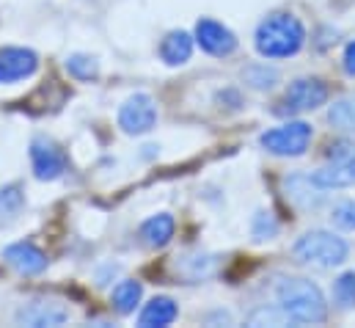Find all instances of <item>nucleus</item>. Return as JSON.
Returning <instances> with one entry per match:
<instances>
[{
  "label": "nucleus",
  "instance_id": "nucleus-1",
  "mask_svg": "<svg viewBox=\"0 0 355 328\" xmlns=\"http://www.w3.org/2000/svg\"><path fill=\"white\" fill-rule=\"evenodd\" d=\"M306 42V28L303 22L289 14V11H275L267 19L259 22L254 44L259 50V56L265 58H289L295 53H300Z\"/></svg>",
  "mask_w": 355,
  "mask_h": 328
},
{
  "label": "nucleus",
  "instance_id": "nucleus-2",
  "mask_svg": "<svg viewBox=\"0 0 355 328\" xmlns=\"http://www.w3.org/2000/svg\"><path fill=\"white\" fill-rule=\"evenodd\" d=\"M275 298L295 323H325L328 304L322 290L309 279H281Z\"/></svg>",
  "mask_w": 355,
  "mask_h": 328
},
{
  "label": "nucleus",
  "instance_id": "nucleus-3",
  "mask_svg": "<svg viewBox=\"0 0 355 328\" xmlns=\"http://www.w3.org/2000/svg\"><path fill=\"white\" fill-rule=\"evenodd\" d=\"M295 259L297 262H306V265H320V268H334V265H342L350 254V246L345 238L334 235V232H325V229H314V232H306L295 248H292Z\"/></svg>",
  "mask_w": 355,
  "mask_h": 328
},
{
  "label": "nucleus",
  "instance_id": "nucleus-4",
  "mask_svg": "<svg viewBox=\"0 0 355 328\" xmlns=\"http://www.w3.org/2000/svg\"><path fill=\"white\" fill-rule=\"evenodd\" d=\"M311 124L306 122H286L281 127H272L262 133L259 144L265 147L270 155H278V158H300L309 144H311Z\"/></svg>",
  "mask_w": 355,
  "mask_h": 328
},
{
  "label": "nucleus",
  "instance_id": "nucleus-5",
  "mask_svg": "<svg viewBox=\"0 0 355 328\" xmlns=\"http://www.w3.org/2000/svg\"><path fill=\"white\" fill-rule=\"evenodd\" d=\"M328 102V85L320 78H300L295 81L281 99L278 113H306V110H317L320 105Z\"/></svg>",
  "mask_w": 355,
  "mask_h": 328
},
{
  "label": "nucleus",
  "instance_id": "nucleus-6",
  "mask_svg": "<svg viewBox=\"0 0 355 328\" xmlns=\"http://www.w3.org/2000/svg\"><path fill=\"white\" fill-rule=\"evenodd\" d=\"M157 124V105L149 94H132L119 108V127L127 136H144Z\"/></svg>",
  "mask_w": 355,
  "mask_h": 328
},
{
  "label": "nucleus",
  "instance_id": "nucleus-7",
  "mask_svg": "<svg viewBox=\"0 0 355 328\" xmlns=\"http://www.w3.org/2000/svg\"><path fill=\"white\" fill-rule=\"evenodd\" d=\"M31 165H33L36 179L53 182V179H58V177L69 168V161H67V155H64L50 138L39 136V138H33V144H31Z\"/></svg>",
  "mask_w": 355,
  "mask_h": 328
},
{
  "label": "nucleus",
  "instance_id": "nucleus-8",
  "mask_svg": "<svg viewBox=\"0 0 355 328\" xmlns=\"http://www.w3.org/2000/svg\"><path fill=\"white\" fill-rule=\"evenodd\" d=\"M196 42H198V47L204 53L218 56V58L232 56L237 50V36L223 22H218V19H198V25H196Z\"/></svg>",
  "mask_w": 355,
  "mask_h": 328
},
{
  "label": "nucleus",
  "instance_id": "nucleus-9",
  "mask_svg": "<svg viewBox=\"0 0 355 328\" xmlns=\"http://www.w3.org/2000/svg\"><path fill=\"white\" fill-rule=\"evenodd\" d=\"M67 318H69V312L58 301H31V304L19 306L17 315H14V320L19 326H31V328L61 326Z\"/></svg>",
  "mask_w": 355,
  "mask_h": 328
},
{
  "label": "nucleus",
  "instance_id": "nucleus-10",
  "mask_svg": "<svg viewBox=\"0 0 355 328\" xmlns=\"http://www.w3.org/2000/svg\"><path fill=\"white\" fill-rule=\"evenodd\" d=\"M39 69V56L28 47H3L0 50V83H17L31 78Z\"/></svg>",
  "mask_w": 355,
  "mask_h": 328
},
{
  "label": "nucleus",
  "instance_id": "nucleus-11",
  "mask_svg": "<svg viewBox=\"0 0 355 328\" xmlns=\"http://www.w3.org/2000/svg\"><path fill=\"white\" fill-rule=\"evenodd\" d=\"M311 182L322 190L350 188L355 185V158H331L322 168L311 174Z\"/></svg>",
  "mask_w": 355,
  "mask_h": 328
},
{
  "label": "nucleus",
  "instance_id": "nucleus-12",
  "mask_svg": "<svg viewBox=\"0 0 355 328\" xmlns=\"http://www.w3.org/2000/svg\"><path fill=\"white\" fill-rule=\"evenodd\" d=\"M3 259L22 276H36L47 268V256L33 243H11L3 251Z\"/></svg>",
  "mask_w": 355,
  "mask_h": 328
},
{
  "label": "nucleus",
  "instance_id": "nucleus-13",
  "mask_svg": "<svg viewBox=\"0 0 355 328\" xmlns=\"http://www.w3.org/2000/svg\"><path fill=\"white\" fill-rule=\"evenodd\" d=\"M177 315H179L177 304H174L171 298H166V295H157V298H152V301L144 306V312H141V318H138V326L166 328L177 320Z\"/></svg>",
  "mask_w": 355,
  "mask_h": 328
},
{
  "label": "nucleus",
  "instance_id": "nucleus-14",
  "mask_svg": "<svg viewBox=\"0 0 355 328\" xmlns=\"http://www.w3.org/2000/svg\"><path fill=\"white\" fill-rule=\"evenodd\" d=\"M174 229H177L174 215L160 213V215H152L149 221H144V227H141V240L149 248H163L171 243Z\"/></svg>",
  "mask_w": 355,
  "mask_h": 328
},
{
  "label": "nucleus",
  "instance_id": "nucleus-15",
  "mask_svg": "<svg viewBox=\"0 0 355 328\" xmlns=\"http://www.w3.org/2000/svg\"><path fill=\"white\" fill-rule=\"evenodd\" d=\"M193 56V36L184 33V31H171L163 44H160V58L168 64V67H182L187 64Z\"/></svg>",
  "mask_w": 355,
  "mask_h": 328
},
{
  "label": "nucleus",
  "instance_id": "nucleus-16",
  "mask_svg": "<svg viewBox=\"0 0 355 328\" xmlns=\"http://www.w3.org/2000/svg\"><path fill=\"white\" fill-rule=\"evenodd\" d=\"M141 293H144L141 281H132V279L121 281V284L113 290V309H116L119 315H132L135 306H138V301H141Z\"/></svg>",
  "mask_w": 355,
  "mask_h": 328
},
{
  "label": "nucleus",
  "instance_id": "nucleus-17",
  "mask_svg": "<svg viewBox=\"0 0 355 328\" xmlns=\"http://www.w3.org/2000/svg\"><path fill=\"white\" fill-rule=\"evenodd\" d=\"M22 204H25V193L19 185L0 188V227H8L11 221H17Z\"/></svg>",
  "mask_w": 355,
  "mask_h": 328
},
{
  "label": "nucleus",
  "instance_id": "nucleus-18",
  "mask_svg": "<svg viewBox=\"0 0 355 328\" xmlns=\"http://www.w3.org/2000/svg\"><path fill=\"white\" fill-rule=\"evenodd\" d=\"M328 122L336 127V130H345V133H355V97H345V99H336L328 110Z\"/></svg>",
  "mask_w": 355,
  "mask_h": 328
},
{
  "label": "nucleus",
  "instance_id": "nucleus-19",
  "mask_svg": "<svg viewBox=\"0 0 355 328\" xmlns=\"http://www.w3.org/2000/svg\"><path fill=\"white\" fill-rule=\"evenodd\" d=\"M295 320L284 312V306H259L248 315V326H292Z\"/></svg>",
  "mask_w": 355,
  "mask_h": 328
},
{
  "label": "nucleus",
  "instance_id": "nucleus-20",
  "mask_svg": "<svg viewBox=\"0 0 355 328\" xmlns=\"http://www.w3.org/2000/svg\"><path fill=\"white\" fill-rule=\"evenodd\" d=\"M67 69H69V75L78 78V81H91V78H96L99 64H96V58L78 53V56H69V58H67Z\"/></svg>",
  "mask_w": 355,
  "mask_h": 328
},
{
  "label": "nucleus",
  "instance_id": "nucleus-21",
  "mask_svg": "<svg viewBox=\"0 0 355 328\" xmlns=\"http://www.w3.org/2000/svg\"><path fill=\"white\" fill-rule=\"evenodd\" d=\"M243 78H245L248 85H254V88H272L275 81H278V72L275 69H267L265 64H257V67H248L243 72Z\"/></svg>",
  "mask_w": 355,
  "mask_h": 328
},
{
  "label": "nucleus",
  "instance_id": "nucleus-22",
  "mask_svg": "<svg viewBox=\"0 0 355 328\" xmlns=\"http://www.w3.org/2000/svg\"><path fill=\"white\" fill-rule=\"evenodd\" d=\"M334 298H336V304L345 306V309L355 306V273H345V276L336 279Z\"/></svg>",
  "mask_w": 355,
  "mask_h": 328
},
{
  "label": "nucleus",
  "instance_id": "nucleus-23",
  "mask_svg": "<svg viewBox=\"0 0 355 328\" xmlns=\"http://www.w3.org/2000/svg\"><path fill=\"white\" fill-rule=\"evenodd\" d=\"M334 224L339 229H355V204L353 202H345L334 210Z\"/></svg>",
  "mask_w": 355,
  "mask_h": 328
},
{
  "label": "nucleus",
  "instance_id": "nucleus-24",
  "mask_svg": "<svg viewBox=\"0 0 355 328\" xmlns=\"http://www.w3.org/2000/svg\"><path fill=\"white\" fill-rule=\"evenodd\" d=\"M275 221L270 218V213H259L257 215V221H254V235L259 238V240H265V238H272L275 235Z\"/></svg>",
  "mask_w": 355,
  "mask_h": 328
},
{
  "label": "nucleus",
  "instance_id": "nucleus-25",
  "mask_svg": "<svg viewBox=\"0 0 355 328\" xmlns=\"http://www.w3.org/2000/svg\"><path fill=\"white\" fill-rule=\"evenodd\" d=\"M345 72L355 78V42L347 44V50H345Z\"/></svg>",
  "mask_w": 355,
  "mask_h": 328
}]
</instances>
